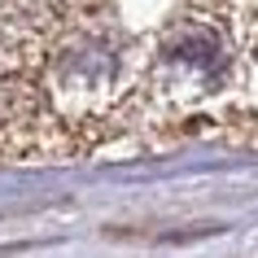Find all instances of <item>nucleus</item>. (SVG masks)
I'll list each match as a JSON object with an SVG mask.
<instances>
[{"label": "nucleus", "instance_id": "obj_1", "mask_svg": "<svg viewBox=\"0 0 258 258\" xmlns=\"http://www.w3.org/2000/svg\"><path fill=\"white\" fill-rule=\"evenodd\" d=\"M166 53L175 57V61H188V66H219V44H215V35H206V31L175 35V40L166 44Z\"/></svg>", "mask_w": 258, "mask_h": 258}]
</instances>
